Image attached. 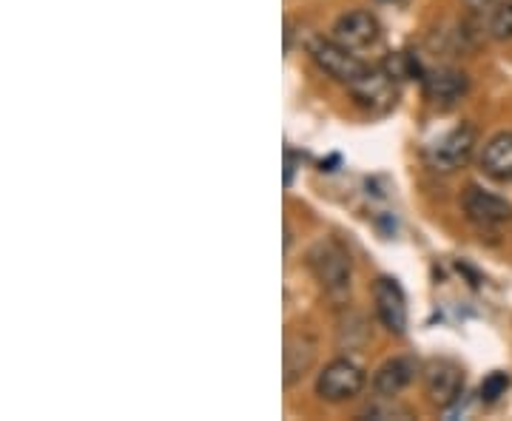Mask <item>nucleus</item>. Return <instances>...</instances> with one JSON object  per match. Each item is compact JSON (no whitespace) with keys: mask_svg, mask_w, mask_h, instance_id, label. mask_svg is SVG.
<instances>
[{"mask_svg":"<svg viewBox=\"0 0 512 421\" xmlns=\"http://www.w3.org/2000/svg\"><path fill=\"white\" fill-rule=\"evenodd\" d=\"M308 268L316 276L319 288L328 293L330 299L342 302L350 293V276H353V262L342 242L336 239H319L308 251Z\"/></svg>","mask_w":512,"mask_h":421,"instance_id":"obj_1","label":"nucleus"},{"mask_svg":"<svg viewBox=\"0 0 512 421\" xmlns=\"http://www.w3.org/2000/svg\"><path fill=\"white\" fill-rule=\"evenodd\" d=\"M365 382V370L356 365V362H350V359H333L319 373V379H316V396L322 402L330 404L350 402V399H356L365 390Z\"/></svg>","mask_w":512,"mask_h":421,"instance_id":"obj_2","label":"nucleus"},{"mask_svg":"<svg viewBox=\"0 0 512 421\" xmlns=\"http://www.w3.org/2000/svg\"><path fill=\"white\" fill-rule=\"evenodd\" d=\"M311 57L322 72L328 74V77H333L336 83L348 86V89L367 72L365 60H359V57L353 55V49L342 46V43L333 40V37H330V40L316 37L311 43Z\"/></svg>","mask_w":512,"mask_h":421,"instance_id":"obj_3","label":"nucleus"},{"mask_svg":"<svg viewBox=\"0 0 512 421\" xmlns=\"http://www.w3.org/2000/svg\"><path fill=\"white\" fill-rule=\"evenodd\" d=\"M478 134L470 123H461L456 129H450L447 134H441L433 146L427 148V163L433 165L436 171H458L461 165H467V160L476 151Z\"/></svg>","mask_w":512,"mask_h":421,"instance_id":"obj_4","label":"nucleus"},{"mask_svg":"<svg viewBox=\"0 0 512 421\" xmlns=\"http://www.w3.org/2000/svg\"><path fill=\"white\" fill-rule=\"evenodd\" d=\"M461 208L467 214V220L473 222L481 231H495L501 225L512 220V205L504 197H498L493 191H484L478 185H470L461 197Z\"/></svg>","mask_w":512,"mask_h":421,"instance_id":"obj_5","label":"nucleus"},{"mask_svg":"<svg viewBox=\"0 0 512 421\" xmlns=\"http://www.w3.org/2000/svg\"><path fill=\"white\" fill-rule=\"evenodd\" d=\"M373 305H376V316L384 328L396 336H402L407 330V299H404L402 285L390 276L376 279L373 285Z\"/></svg>","mask_w":512,"mask_h":421,"instance_id":"obj_6","label":"nucleus"},{"mask_svg":"<svg viewBox=\"0 0 512 421\" xmlns=\"http://www.w3.org/2000/svg\"><path fill=\"white\" fill-rule=\"evenodd\" d=\"M382 35V26L376 15H370L365 9H353V12H345L342 18L333 23V40H339L342 46L348 49H367L373 46Z\"/></svg>","mask_w":512,"mask_h":421,"instance_id":"obj_7","label":"nucleus"},{"mask_svg":"<svg viewBox=\"0 0 512 421\" xmlns=\"http://www.w3.org/2000/svg\"><path fill=\"white\" fill-rule=\"evenodd\" d=\"M424 387H427V396L430 402L439 404V407H450L458 402L461 390H464V370L456 362H433L424 373Z\"/></svg>","mask_w":512,"mask_h":421,"instance_id":"obj_8","label":"nucleus"},{"mask_svg":"<svg viewBox=\"0 0 512 421\" xmlns=\"http://www.w3.org/2000/svg\"><path fill=\"white\" fill-rule=\"evenodd\" d=\"M350 94L356 97V103H362L365 109L382 111L390 109L396 103V86L390 72H382L376 66H367V72L350 86Z\"/></svg>","mask_w":512,"mask_h":421,"instance_id":"obj_9","label":"nucleus"},{"mask_svg":"<svg viewBox=\"0 0 512 421\" xmlns=\"http://www.w3.org/2000/svg\"><path fill=\"white\" fill-rule=\"evenodd\" d=\"M467 92H470V77L464 72H458V69L444 66V69H433V72L424 74V94L433 103L453 106Z\"/></svg>","mask_w":512,"mask_h":421,"instance_id":"obj_10","label":"nucleus"},{"mask_svg":"<svg viewBox=\"0 0 512 421\" xmlns=\"http://www.w3.org/2000/svg\"><path fill=\"white\" fill-rule=\"evenodd\" d=\"M416 373H419V365H416L413 359H407V356L387 359V362L376 370V376H373V390H376L382 399H393V396L402 393L404 387L413 385Z\"/></svg>","mask_w":512,"mask_h":421,"instance_id":"obj_11","label":"nucleus"},{"mask_svg":"<svg viewBox=\"0 0 512 421\" xmlns=\"http://www.w3.org/2000/svg\"><path fill=\"white\" fill-rule=\"evenodd\" d=\"M481 171L495 183H512V131H501L481 151Z\"/></svg>","mask_w":512,"mask_h":421,"instance_id":"obj_12","label":"nucleus"},{"mask_svg":"<svg viewBox=\"0 0 512 421\" xmlns=\"http://www.w3.org/2000/svg\"><path fill=\"white\" fill-rule=\"evenodd\" d=\"M316 362V342L308 336H288L285 342V385H296Z\"/></svg>","mask_w":512,"mask_h":421,"instance_id":"obj_13","label":"nucleus"},{"mask_svg":"<svg viewBox=\"0 0 512 421\" xmlns=\"http://www.w3.org/2000/svg\"><path fill=\"white\" fill-rule=\"evenodd\" d=\"M507 387H510V376H507V373H493V376H487L484 385H481V402H498V399L507 393Z\"/></svg>","mask_w":512,"mask_h":421,"instance_id":"obj_14","label":"nucleus"},{"mask_svg":"<svg viewBox=\"0 0 512 421\" xmlns=\"http://www.w3.org/2000/svg\"><path fill=\"white\" fill-rule=\"evenodd\" d=\"M293 183V154L288 151V168H285V185Z\"/></svg>","mask_w":512,"mask_h":421,"instance_id":"obj_15","label":"nucleus"},{"mask_svg":"<svg viewBox=\"0 0 512 421\" xmlns=\"http://www.w3.org/2000/svg\"><path fill=\"white\" fill-rule=\"evenodd\" d=\"M382 3H399V0H382Z\"/></svg>","mask_w":512,"mask_h":421,"instance_id":"obj_16","label":"nucleus"}]
</instances>
